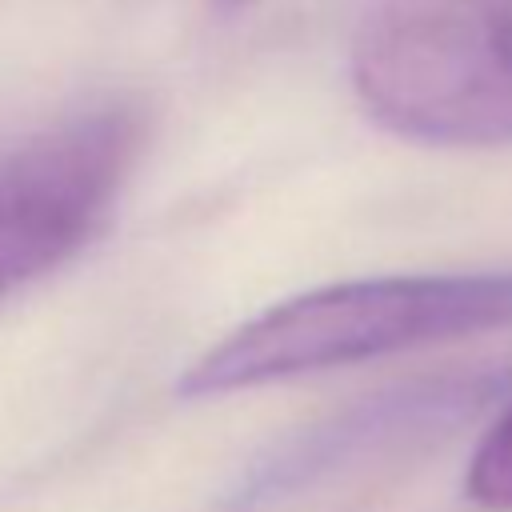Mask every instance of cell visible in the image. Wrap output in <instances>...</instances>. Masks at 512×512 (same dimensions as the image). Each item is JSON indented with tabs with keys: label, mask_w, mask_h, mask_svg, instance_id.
<instances>
[{
	"label": "cell",
	"mask_w": 512,
	"mask_h": 512,
	"mask_svg": "<svg viewBox=\"0 0 512 512\" xmlns=\"http://www.w3.org/2000/svg\"><path fill=\"white\" fill-rule=\"evenodd\" d=\"M512 324V268L372 276L292 296L192 360L184 396H228Z\"/></svg>",
	"instance_id": "cell-1"
},
{
	"label": "cell",
	"mask_w": 512,
	"mask_h": 512,
	"mask_svg": "<svg viewBox=\"0 0 512 512\" xmlns=\"http://www.w3.org/2000/svg\"><path fill=\"white\" fill-rule=\"evenodd\" d=\"M352 88L404 140L512 144V0H372L352 36Z\"/></svg>",
	"instance_id": "cell-2"
},
{
	"label": "cell",
	"mask_w": 512,
	"mask_h": 512,
	"mask_svg": "<svg viewBox=\"0 0 512 512\" xmlns=\"http://www.w3.org/2000/svg\"><path fill=\"white\" fill-rule=\"evenodd\" d=\"M140 148L128 104L88 108L0 160V296L68 260L116 200Z\"/></svg>",
	"instance_id": "cell-3"
},
{
	"label": "cell",
	"mask_w": 512,
	"mask_h": 512,
	"mask_svg": "<svg viewBox=\"0 0 512 512\" xmlns=\"http://www.w3.org/2000/svg\"><path fill=\"white\" fill-rule=\"evenodd\" d=\"M512 372L504 368H472V372H440L400 388H388L356 408L332 416L324 428L308 432L280 464H272L268 488H292L340 468H356L364 460L428 444L452 436L456 428L476 424L488 408L508 400Z\"/></svg>",
	"instance_id": "cell-4"
},
{
	"label": "cell",
	"mask_w": 512,
	"mask_h": 512,
	"mask_svg": "<svg viewBox=\"0 0 512 512\" xmlns=\"http://www.w3.org/2000/svg\"><path fill=\"white\" fill-rule=\"evenodd\" d=\"M464 492L476 508L512 512V400L492 420V428L480 436V444L468 460Z\"/></svg>",
	"instance_id": "cell-5"
},
{
	"label": "cell",
	"mask_w": 512,
	"mask_h": 512,
	"mask_svg": "<svg viewBox=\"0 0 512 512\" xmlns=\"http://www.w3.org/2000/svg\"><path fill=\"white\" fill-rule=\"evenodd\" d=\"M224 12H236V8H244V4H252V0H216Z\"/></svg>",
	"instance_id": "cell-6"
}]
</instances>
